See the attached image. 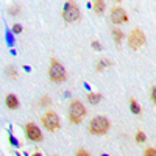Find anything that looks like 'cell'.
Here are the masks:
<instances>
[{"instance_id":"cell-1","label":"cell","mask_w":156,"mask_h":156,"mask_svg":"<svg viewBox=\"0 0 156 156\" xmlns=\"http://www.w3.org/2000/svg\"><path fill=\"white\" fill-rule=\"evenodd\" d=\"M48 75L51 78V81H55V83H62V81H66V78H67L66 69H64V66L56 59H51Z\"/></svg>"},{"instance_id":"cell-2","label":"cell","mask_w":156,"mask_h":156,"mask_svg":"<svg viewBox=\"0 0 156 156\" xmlns=\"http://www.w3.org/2000/svg\"><path fill=\"white\" fill-rule=\"evenodd\" d=\"M87 111L84 108V105L80 101V100H73L70 103V108H69V117L73 123H80L84 117H86Z\"/></svg>"},{"instance_id":"cell-3","label":"cell","mask_w":156,"mask_h":156,"mask_svg":"<svg viewBox=\"0 0 156 156\" xmlns=\"http://www.w3.org/2000/svg\"><path fill=\"white\" fill-rule=\"evenodd\" d=\"M89 129H90L92 134H105V133H108V129H109V120L106 119V117H103V115H97V117H94V119L90 120Z\"/></svg>"},{"instance_id":"cell-4","label":"cell","mask_w":156,"mask_h":156,"mask_svg":"<svg viewBox=\"0 0 156 156\" xmlns=\"http://www.w3.org/2000/svg\"><path fill=\"white\" fill-rule=\"evenodd\" d=\"M81 12H80V8L76 6V3L73 2H67L64 5V9H62V17L66 22H76L80 19Z\"/></svg>"},{"instance_id":"cell-5","label":"cell","mask_w":156,"mask_h":156,"mask_svg":"<svg viewBox=\"0 0 156 156\" xmlns=\"http://www.w3.org/2000/svg\"><path fill=\"white\" fill-rule=\"evenodd\" d=\"M42 123L47 129H50V131H56V129H59L61 126V122H59V117L56 112L53 111H48L44 117H42Z\"/></svg>"},{"instance_id":"cell-6","label":"cell","mask_w":156,"mask_h":156,"mask_svg":"<svg viewBox=\"0 0 156 156\" xmlns=\"http://www.w3.org/2000/svg\"><path fill=\"white\" fill-rule=\"evenodd\" d=\"M129 47L131 48H140L142 45L145 44V34H144V31H140V30H133L131 31V34H129Z\"/></svg>"},{"instance_id":"cell-7","label":"cell","mask_w":156,"mask_h":156,"mask_svg":"<svg viewBox=\"0 0 156 156\" xmlns=\"http://www.w3.org/2000/svg\"><path fill=\"white\" fill-rule=\"evenodd\" d=\"M25 131H27L28 139H31V140H34V142H41V140H42L41 129H39L34 123H27V126H25Z\"/></svg>"},{"instance_id":"cell-8","label":"cell","mask_w":156,"mask_h":156,"mask_svg":"<svg viewBox=\"0 0 156 156\" xmlns=\"http://www.w3.org/2000/svg\"><path fill=\"white\" fill-rule=\"evenodd\" d=\"M111 20L112 23H125L128 20V16L123 8H114L111 11Z\"/></svg>"},{"instance_id":"cell-9","label":"cell","mask_w":156,"mask_h":156,"mask_svg":"<svg viewBox=\"0 0 156 156\" xmlns=\"http://www.w3.org/2000/svg\"><path fill=\"white\" fill-rule=\"evenodd\" d=\"M5 103H6V106H8L9 109H17V108H19V100H17V97H16L14 94H9V95L6 97Z\"/></svg>"},{"instance_id":"cell-10","label":"cell","mask_w":156,"mask_h":156,"mask_svg":"<svg viewBox=\"0 0 156 156\" xmlns=\"http://www.w3.org/2000/svg\"><path fill=\"white\" fill-rule=\"evenodd\" d=\"M100 100H101V94H98V92H90V94H87V101L92 103V105L98 103Z\"/></svg>"},{"instance_id":"cell-11","label":"cell","mask_w":156,"mask_h":156,"mask_svg":"<svg viewBox=\"0 0 156 156\" xmlns=\"http://www.w3.org/2000/svg\"><path fill=\"white\" fill-rule=\"evenodd\" d=\"M112 36H114V41H115V44L119 45V44L122 42V39H123V33H122L120 30H112Z\"/></svg>"},{"instance_id":"cell-12","label":"cell","mask_w":156,"mask_h":156,"mask_svg":"<svg viewBox=\"0 0 156 156\" xmlns=\"http://www.w3.org/2000/svg\"><path fill=\"white\" fill-rule=\"evenodd\" d=\"M129 108H131V111L134 114H140V106H139V103L134 98H131V101H129Z\"/></svg>"},{"instance_id":"cell-13","label":"cell","mask_w":156,"mask_h":156,"mask_svg":"<svg viewBox=\"0 0 156 156\" xmlns=\"http://www.w3.org/2000/svg\"><path fill=\"white\" fill-rule=\"evenodd\" d=\"M108 66H111V61H108V59H101L100 64L97 66V70L100 72V70H103V67H108Z\"/></svg>"},{"instance_id":"cell-14","label":"cell","mask_w":156,"mask_h":156,"mask_svg":"<svg viewBox=\"0 0 156 156\" xmlns=\"http://www.w3.org/2000/svg\"><path fill=\"white\" fill-rule=\"evenodd\" d=\"M94 9L97 12H103V9H105V3L103 2H94Z\"/></svg>"},{"instance_id":"cell-15","label":"cell","mask_w":156,"mask_h":156,"mask_svg":"<svg viewBox=\"0 0 156 156\" xmlns=\"http://www.w3.org/2000/svg\"><path fill=\"white\" fill-rule=\"evenodd\" d=\"M145 140V134H144V131H137V134H136V142H144Z\"/></svg>"},{"instance_id":"cell-16","label":"cell","mask_w":156,"mask_h":156,"mask_svg":"<svg viewBox=\"0 0 156 156\" xmlns=\"http://www.w3.org/2000/svg\"><path fill=\"white\" fill-rule=\"evenodd\" d=\"M144 156H156V148H147L145 150V153H144Z\"/></svg>"},{"instance_id":"cell-17","label":"cell","mask_w":156,"mask_h":156,"mask_svg":"<svg viewBox=\"0 0 156 156\" xmlns=\"http://www.w3.org/2000/svg\"><path fill=\"white\" fill-rule=\"evenodd\" d=\"M151 100H153V103L156 105V86H153V89H151Z\"/></svg>"},{"instance_id":"cell-18","label":"cell","mask_w":156,"mask_h":156,"mask_svg":"<svg viewBox=\"0 0 156 156\" xmlns=\"http://www.w3.org/2000/svg\"><path fill=\"white\" fill-rule=\"evenodd\" d=\"M76 156H90V154H89L86 150H78V151H76Z\"/></svg>"},{"instance_id":"cell-19","label":"cell","mask_w":156,"mask_h":156,"mask_svg":"<svg viewBox=\"0 0 156 156\" xmlns=\"http://www.w3.org/2000/svg\"><path fill=\"white\" fill-rule=\"evenodd\" d=\"M12 30H14V33L17 34V33H20V31H22V27H20V25H14V28H12Z\"/></svg>"},{"instance_id":"cell-20","label":"cell","mask_w":156,"mask_h":156,"mask_svg":"<svg viewBox=\"0 0 156 156\" xmlns=\"http://www.w3.org/2000/svg\"><path fill=\"white\" fill-rule=\"evenodd\" d=\"M92 47H95L97 50H100V48H101V47H100V44H98L97 41H95V42H92Z\"/></svg>"},{"instance_id":"cell-21","label":"cell","mask_w":156,"mask_h":156,"mask_svg":"<svg viewBox=\"0 0 156 156\" xmlns=\"http://www.w3.org/2000/svg\"><path fill=\"white\" fill-rule=\"evenodd\" d=\"M33 156H41V154H39V153H34V154H33Z\"/></svg>"}]
</instances>
